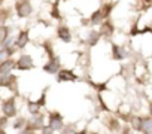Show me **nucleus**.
<instances>
[{"label": "nucleus", "mask_w": 152, "mask_h": 134, "mask_svg": "<svg viewBox=\"0 0 152 134\" xmlns=\"http://www.w3.org/2000/svg\"><path fill=\"white\" fill-rule=\"evenodd\" d=\"M33 12V8H31V3L28 0H21V2H17V15L20 18H27L30 17Z\"/></svg>", "instance_id": "1"}, {"label": "nucleus", "mask_w": 152, "mask_h": 134, "mask_svg": "<svg viewBox=\"0 0 152 134\" xmlns=\"http://www.w3.org/2000/svg\"><path fill=\"white\" fill-rule=\"evenodd\" d=\"M2 110H3V113H5V116H6V118H14V116L17 115L15 98H14V97L8 98V100L3 103V106H2Z\"/></svg>", "instance_id": "2"}, {"label": "nucleus", "mask_w": 152, "mask_h": 134, "mask_svg": "<svg viewBox=\"0 0 152 134\" xmlns=\"http://www.w3.org/2000/svg\"><path fill=\"white\" fill-rule=\"evenodd\" d=\"M48 125L57 131V130H63V116L58 113V112H52L49 115V121H48Z\"/></svg>", "instance_id": "3"}, {"label": "nucleus", "mask_w": 152, "mask_h": 134, "mask_svg": "<svg viewBox=\"0 0 152 134\" xmlns=\"http://www.w3.org/2000/svg\"><path fill=\"white\" fill-rule=\"evenodd\" d=\"M43 72L51 73V75L58 73V72H60V60H58L57 57H51L49 61L43 66Z\"/></svg>", "instance_id": "4"}, {"label": "nucleus", "mask_w": 152, "mask_h": 134, "mask_svg": "<svg viewBox=\"0 0 152 134\" xmlns=\"http://www.w3.org/2000/svg\"><path fill=\"white\" fill-rule=\"evenodd\" d=\"M17 69L18 70H30V69H33V60H31V57L30 55H21L20 58H18V61H17Z\"/></svg>", "instance_id": "5"}, {"label": "nucleus", "mask_w": 152, "mask_h": 134, "mask_svg": "<svg viewBox=\"0 0 152 134\" xmlns=\"http://www.w3.org/2000/svg\"><path fill=\"white\" fill-rule=\"evenodd\" d=\"M58 82H72V81H78V76H76L72 70L69 69H60V72L57 73Z\"/></svg>", "instance_id": "6"}, {"label": "nucleus", "mask_w": 152, "mask_h": 134, "mask_svg": "<svg viewBox=\"0 0 152 134\" xmlns=\"http://www.w3.org/2000/svg\"><path fill=\"white\" fill-rule=\"evenodd\" d=\"M27 128H30V130H42L43 128V116L42 115H34L28 121Z\"/></svg>", "instance_id": "7"}, {"label": "nucleus", "mask_w": 152, "mask_h": 134, "mask_svg": "<svg viewBox=\"0 0 152 134\" xmlns=\"http://www.w3.org/2000/svg\"><path fill=\"white\" fill-rule=\"evenodd\" d=\"M57 36H58V39L63 40V42H70V40H72V33H70L69 27H66V25H60V27H58Z\"/></svg>", "instance_id": "8"}, {"label": "nucleus", "mask_w": 152, "mask_h": 134, "mask_svg": "<svg viewBox=\"0 0 152 134\" xmlns=\"http://www.w3.org/2000/svg\"><path fill=\"white\" fill-rule=\"evenodd\" d=\"M28 40H30L28 30H23V31L18 34V37H17V40H15V45H17V48H24V46L28 43Z\"/></svg>", "instance_id": "9"}, {"label": "nucleus", "mask_w": 152, "mask_h": 134, "mask_svg": "<svg viewBox=\"0 0 152 134\" xmlns=\"http://www.w3.org/2000/svg\"><path fill=\"white\" fill-rule=\"evenodd\" d=\"M140 131H142L143 134H149V133H152V116H145V118H142Z\"/></svg>", "instance_id": "10"}, {"label": "nucleus", "mask_w": 152, "mask_h": 134, "mask_svg": "<svg viewBox=\"0 0 152 134\" xmlns=\"http://www.w3.org/2000/svg\"><path fill=\"white\" fill-rule=\"evenodd\" d=\"M14 67H17V63H14V60H5L0 66V72H2V75H9Z\"/></svg>", "instance_id": "11"}, {"label": "nucleus", "mask_w": 152, "mask_h": 134, "mask_svg": "<svg viewBox=\"0 0 152 134\" xmlns=\"http://www.w3.org/2000/svg\"><path fill=\"white\" fill-rule=\"evenodd\" d=\"M113 31H115V28H113V25H112L110 21H104V23H102V27H100V33H102V36H104V37H110V36L113 34Z\"/></svg>", "instance_id": "12"}, {"label": "nucleus", "mask_w": 152, "mask_h": 134, "mask_svg": "<svg viewBox=\"0 0 152 134\" xmlns=\"http://www.w3.org/2000/svg\"><path fill=\"white\" fill-rule=\"evenodd\" d=\"M104 20H106V18H104V15H103V11H102V9H97V12L93 14V17H91L90 21H91L93 24H100V23L104 21Z\"/></svg>", "instance_id": "13"}, {"label": "nucleus", "mask_w": 152, "mask_h": 134, "mask_svg": "<svg viewBox=\"0 0 152 134\" xmlns=\"http://www.w3.org/2000/svg\"><path fill=\"white\" fill-rule=\"evenodd\" d=\"M112 51H113V58H115V60H122V58L125 57L122 48H119L118 45H112Z\"/></svg>", "instance_id": "14"}, {"label": "nucleus", "mask_w": 152, "mask_h": 134, "mask_svg": "<svg viewBox=\"0 0 152 134\" xmlns=\"http://www.w3.org/2000/svg\"><path fill=\"white\" fill-rule=\"evenodd\" d=\"M100 36H102V33H100V31H91V33H90V39H88L90 45H91V46H94V45L99 42Z\"/></svg>", "instance_id": "15"}, {"label": "nucleus", "mask_w": 152, "mask_h": 134, "mask_svg": "<svg viewBox=\"0 0 152 134\" xmlns=\"http://www.w3.org/2000/svg\"><path fill=\"white\" fill-rule=\"evenodd\" d=\"M140 124H142V116H133L131 118V128L140 131Z\"/></svg>", "instance_id": "16"}, {"label": "nucleus", "mask_w": 152, "mask_h": 134, "mask_svg": "<svg viewBox=\"0 0 152 134\" xmlns=\"http://www.w3.org/2000/svg\"><path fill=\"white\" fill-rule=\"evenodd\" d=\"M39 107H40V104L36 101H28V110H30V113L31 115H37V112H39Z\"/></svg>", "instance_id": "17"}, {"label": "nucleus", "mask_w": 152, "mask_h": 134, "mask_svg": "<svg viewBox=\"0 0 152 134\" xmlns=\"http://www.w3.org/2000/svg\"><path fill=\"white\" fill-rule=\"evenodd\" d=\"M6 37H8V27L6 25H2V28H0V42L5 43L6 42Z\"/></svg>", "instance_id": "18"}, {"label": "nucleus", "mask_w": 152, "mask_h": 134, "mask_svg": "<svg viewBox=\"0 0 152 134\" xmlns=\"http://www.w3.org/2000/svg\"><path fill=\"white\" fill-rule=\"evenodd\" d=\"M102 11H103L104 18H106V17H109V14H110V11H112V5H104V6L102 8Z\"/></svg>", "instance_id": "19"}, {"label": "nucleus", "mask_w": 152, "mask_h": 134, "mask_svg": "<svg viewBox=\"0 0 152 134\" xmlns=\"http://www.w3.org/2000/svg\"><path fill=\"white\" fill-rule=\"evenodd\" d=\"M24 124H26V121L23 118H20V119H17L14 122V128H21V125H24Z\"/></svg>", "instance_id": "20"}, {"label": "nucleus", "mask_w": 152, "mask_h": 134, "mask_svg": "<svg viewBox=\"0 0 152 134\" xmlns=\"http://www.w3.org/2000/svg\"><path fill=\"white\" fill-rule=\"evenodd\" d=\"M61 134H75V131L72 130V127H66L61 130Z\"/></svg>", "instance_id": "21"}, {"label": "nucleus", "mask_w": 152, "mask_h": 134, "mask_svg": "<svg viewBox=\"0 0 152 134\" xmlns=\"http://www.w3.org/2000/svg\"><path fill=\"white\" fill-rule=\"evenodd\" d=\"M20 134H33V130H30V128H26V130L20 131Z\"/></svg>", "instance_id": "22"}, {"label": "nucleus", "mask_w": 152, "mask_h": 134, "mask_svg": "<svg viewBox=\"0 0 152 134\" xmlns=\"http://www.w3.org/2000/svg\"><path fill=\"white\" fill-rule=\"evenodd\" d=\"M149 113H151V116H152V101L149 103Z\"/></svg>", "instance_id": "23"}, {"label": "nucleus", "mask_w": 152, "mask_h": 134, "mask_svg": "<svg viewBox=\"0 0 152 134\" xmlns=\"http://www.w3.org/2000/svg\"><path fill=\"white\" fill-rule=\"evenodd\" d=\"M149 134H152V133H149Z\"/></svg>", "instance_id": "24"}]
</instances>
